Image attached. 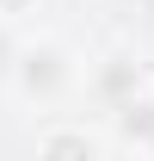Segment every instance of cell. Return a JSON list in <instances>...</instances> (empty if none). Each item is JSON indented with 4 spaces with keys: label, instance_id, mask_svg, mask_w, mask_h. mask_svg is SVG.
Wrapping results in <instances>:
<instances>
[{
    "label": "cell",
    "instance_id": "6da1fadb",
    "mask_svg": "<svg viewBox=\"0 0 154 161\" xmlns=\"http://www.w3.org/2000/svg\"><path fill=\"white\" fill-rule=\"evenodd\" d=\"M56 50H25V87H31V93H37V87H56L62 80V68H56Z\"/></svg>",
    "mask_w": 154,
    "mask_h": 161
},
{
    "label": "cell",
    "instance_id": "7a4b0ae2",
    "mask_svg": "<svg viewBox=\"0 0 154 161\" xmlns=\"http://www.w3.org/2000/svg\"><path fill=\"white\" fill-rule=\"evenodd\" d=\"M123 130L148 142L154 136V99H136V93H130V99H123Z\"/></svg>",
    "mask_w": 154,
    "mask_h": 161
},
{
    "label": "cell",
    "instance_id": "3957f363",
    "mask_svg": "<svg viewBox=\"0 0 154 161\" xmlns=\"http://www.w3.org/2000/svg\"><path fill=\"white\" fill-rule=\"evenodd\" d=\"M49 161H93V142L74 136V130H62V136H49V149H43Z\"/></svg>",
    "mask_w": 154,
    "mask_h": 161
},
{
    "label": "cell",
    "instance_id": "277c9868",
    "mask_svg": "<svg viewBox=\"0 0 154 161\" xmlns=\"http://www.w3.org/2000/svg\"><path fill=\"white\" fill-rule=\"evenodd\" d=\"M148 161H154V136H148Z\"/></svg>",
    "mask_w": 154,
    "mask_h": 161
}]
</instances>
